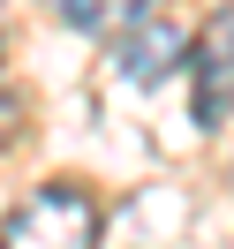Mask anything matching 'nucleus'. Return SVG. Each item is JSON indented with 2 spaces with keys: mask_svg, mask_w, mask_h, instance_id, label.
<instances>
[{
  "mask_svg": "<svg viewBox=\"0 0 234 249\" xmlns=\"http://www.w3.org/2000/svg\"><path fill=\"white\" fill-rule=\"evenodd\" d=\"M98 242V196L83 181H38L0 219V249H91Z\"/></svg>",
  "mask_w": 234,
  "mask_h": 249,
  "instance_id": "obj_1",
  "label": "nucleus"
},
{
  "mask_svg": "<svg viewBox=\"0 0 234 249\" xmlns=\"http://www.w3.org/2000/svg\"><path fill=\"white\" fill-rule=\"evenodd\" d=\"M189 68H197V128H219L234 113V0L189 38Z\"/></svg>",
  "mask_w": 234,
  "mask_h": 249,
  "instance_id": "obj_2",
  "label": "nucleus"
},
{
  "mask_svg": "<svg viewBox=\"0 0 234 249\" xmlns=\"http://www.w3.org/2000/svg\"><path fill=\"white\" fill-rule=\"evenodd\" d=\"M181 46L189 38L151 8V16H136L128 31H113V76H121L128 91H151V83H166L174 68H181Z\"/></svg>",
  "mask_w": 234,
  "mask_h": 249,
  "instance_id": "obj_3",
  "label": "nucleus"
},
{
  "mask_svg": "<svg viewBox=\"0 0 234 249\" xmlns=\"http://www.w3.org/2000/svg\"><path fill=\"white\" fill-rule=\"evenodd\" d=\"M53 16L68 23V31H91V38H113V31H128L136 16H151L159 0H46Z\"/></svg>",
  "mask_w": 234,
  "mask_h": 249,
  "instance_id": "obj_4",
  "label": "nucleus"
},
{
  "mask_svg": "<svg viewBox=\"0 0 234 249\" xmlns=\"http://www.w3.org/2000/svg\"><path fill=\"white\" fill-rule=\"evenodd\" d=\"M0 136H16V83H8V61H0Z\"/></svg>",
  "mask_w": 234,
  "mask_h": 249,
  "instance_id": "obj_5",
  "label": "nucleus"
}]
</instances>
